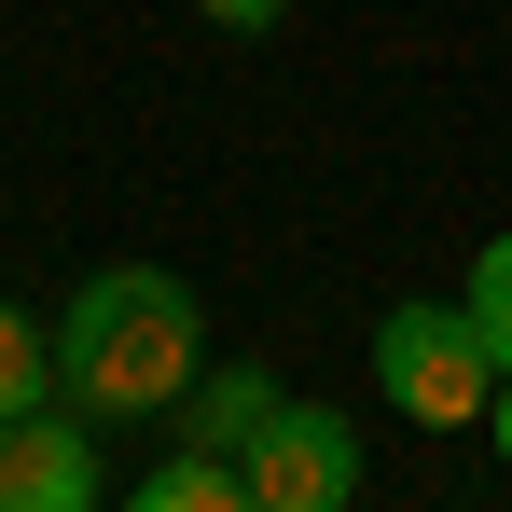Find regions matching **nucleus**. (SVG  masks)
I'll return each instance as SVG.
<instances>
[{
	"mask_svg": "<svg viewBox=\"0 0 512 512\" xmlns=\"http://www.w3.org/2000/svg\"><path fill=\"white\" fill-rule=\"evenodd\" d=\"M194 374H208V305L167 263H97L56 305V402H84V416H180Z\"/></svg>",
	"mask_w": 512,
	"mask_h": 512,
	"instance_id": "nucleus-1",
	"label": "nucleus"
},
{
	"mask_svg": "<svg viewBox=\"0 0 512 512\" xmlns=\"http://www.w3.org/2000/svg\"><path fill=\"white\" fill-rule=\"evenodd\" d=\"M374 388H388V416H416V429H485L499 346H485L471 305H388L374 319Z\"/></svg>",
	"mask_w": 512,
	"mask_h": 512,
	"instance_id": "nucleus-2",
	"label": "nucleus"
},
{
	"mask_svg": "<svg viewBox=\"0 0 512 512\" xmlns=\"http://www.w3.org/2000/svg\"><path fill=\"white\" fill-rule=\"evenodd\" d=\"M236 471H250V512H346V499H360V416L277 402V429H263Z\"/></svg>",
	"mask_w": 512,
	"mask_h": 512,
	"instance_id": "nucleus-3",
	"label": "nucleus"
},
{
	"mask_svg": "<svg viewBox=\"0 0 512 512\" xmlns=\"http://www.w3.org/2000/svg\"><path fill=\"white\" fill-rule=\"evenodd\" d=\"M97 499V443H84V402L70 416H28L0 429V512H84Z\"/></svg>",
	"mask_w": 512,
	"mask_h": 512,
	"instance_id": "nucleus-4",
	"label": "nucleus"
},
{
	"mask_svg": "<svg viewBox=\"0 0 512 512\" xmlns=\"http://www.w3.org/2000/svg\"><path fill=\"white\" fill-rule=\"evenodd\" d=\"M277 402H291L277 374H194V388H180V443H222V457H250L263 429H277Z\"/></svg>",
	"mask_w": 512,
	"mask_h": 512,
	"instance_id": "nucleus-5",
	"label": "nucleus"
},
{
	"mask_svg": "<svg viewBox=\"0 0 512 512\" xmlns=\"http://www.w3.org/2000/svg\"><path fill=\"white\" fill-rule=\"evenodd\" d=\"M125 499H139V512H250V471H236L222 443H167Z\"/></svg>",
	"mask_w": 512,
	"mask_h": 512,
	"instance_id": "nucleus-6",
	"label": "nucleus"
},
{
	"mask_svg": "<svg viewBox=\"0 0 512 512\" xmlns=\"http://www.w3.org/2000/svg\"><path fill=\"white\" fill-rule=\"evenodd\" d=\"M42 388H56V333H42V319H28V305H0V429L28 416V402H42Z\"/></svg>",
	"mask_w": 512,
	"mask_h": 512,
	"instance_id": "nucleus-7",
	"label": "nucleus"
},
{
	"mask_svg": "<svg viewBox=\"0 0 512 512\" xmlns=\"http://www.w3.org/2000/svg\"><path fill=\"white\" fill-rule=\"evenodd\" d=\"M471 319H485V346L512 374V236H485V263H471Z\"/></svg>",
	"mask_w": 512,
	"mask_h": 512,
	"instance_id": "nucleus-8",
	"label": "nucleus"
},
{
	"mask_svg": "<svg viewBox=\"0 0 512 512\" xmlns=\"http://www.w3.org/2000/svg\"><path fill=\"white\" fill-rule=\"evenodd\" d=\"M194 14H208V28H277L291 0H194Z\"/></svg>",
	"mask_w": 512,
	"mask_h": 512,
	"instance_id": "nucleus-9",
	"label": "nucleus"
},
{
	"mask_svg": "<svg viewBox=\"0 0 512 512\" xmlns=\"http://www.w3.org/2000/svg\"><path fill=\"white\" fill-rule=\"evenodd\" d=\"M485 443H499V471H512V374H499V402H485Z\"/></svg>",
	"mask_w": 512,
	"mask_h": 512,
	"instance_id": "nucleus-10",
	"label": "nucleus"
}]
</instances>
